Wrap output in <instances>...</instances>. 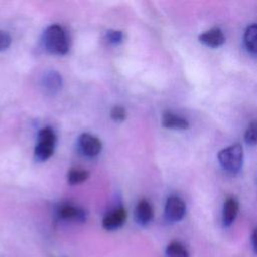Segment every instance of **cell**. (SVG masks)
Masks as SVG:
<instances>
[{"mask_svg": "<svg viewBox=\"0 0 257 257\" xmlns=\"http://www.w3.org/2000/svg\"><path fill=\"white\" fill-rule=\"evenodd\" d=\"M167 257H189V252L184 244L179 241L171 242L166 248Z\"/></svg>", "mask_w": 257, "mask_h": 257, "instance_id": "5bb4252c", "label": "cell"}, {"mask_svg": "<svg viewBox=\"0 0 257 257\" xmlns=\"http://www.w3.org/2000/svg\"><path fill=\"white\" fill-rule=\"evenodd\" d=\"M238 211H239L238 201L233 197L228 198L224 203L223 215H222V222L225 227H229L233 224V222L235 221L238 215Z\"/></svg>", "mask_w": 257, "mask_h": 257, "instance_id": "30bf717a", "label": "cell"}, {"mask_svg": "<svg viewBox=\"0 0 257 257\" xmlns=\"http://www.w3.org/2000/svg\"><path fill=\"white\" fill-rule=\"evenodd\" d=\"M221 167L230 174H237L243 165V148L240 144H233L218 153Z\"/></svg>", "mask_w": 257, "mask_h": 257, "instance_id": "7a4b0ae2", "label": "cell"}, {"mask_svg": "<svg viewBox=\"0 0 257 257\" xmlns=\"http://www.w3.org/2000/svg\"><path fill=\"white\" fill-rule=\"evenodd\" d=\"M11 44L10 35L3 30H0V52L6 50Z\"/></svg>", "mask_w": 257, "mask_h": 257, "instance_id": "d6986e66", "label": "cell"}, {"mask_svg": "<svg viewBox=\"0 0 257 257\" xmlns=\"http://www.w3.org/2000/svg\"><path fill=\"white\" fill-rule=\"evenodd\" d=\"M43 86L44 88L54 93L61 87V76L56 71H50L45 74L43 79Z\"/></svg>", "mask_w": 257, "mask_h": 257, "instance_id": "4fadbf2b", "label": "cell"}, {"mask_svg": "<svg viewBox=\"0 0 257 257\" xmlns=\"http://www.w3.org/2000/svg\"><path fill=\"white\" fill-rule=\"evenodd\" d=\"M45 49L52 54H65L68 51V40L64 29L58 24L48 26L43 33Z\"/></svg>", "mask_w": 257, "mask_h": 257, "instance_id": "6da1fadb", "label": "cell"}, {"mask_svg": "<svg viewBox=\"0 0 257 257\" xmlns=\"http://www.w3.org/2000/svg\"><path fill=\"white\" fill-rule=\"evenodd\" d=\"M162 124L168 128H179L186 130L189 127V121L178 114L171 111H166L162 115Z\"/></svg>", "mask_w": 257, "mask_h": 257, "instance_id": "8fae6325", "label": "cell"}, {"mask_svg": "<svg viewBox=\"0 0 257 257\" xmlns=\"http://www.w3.org/2000/svg\"><path fill=\"white\" fill-rule=\"evenodd\" d=\"M126 220V211L123 208H116L107 213L102 219V227L107 231L120 228Z\"/></svg>", "mask_w": 257, "mask_h": 257, "instance_id": "52a82bcc", "label": "cell"}, {"mask_svg": "<svg viewBox=\"0 0 257 257\" xmlns=\"http://www.w3.org/2000/svg\"><path fill=\"white\" fill-rule=\"evenodd\" d=\"M153 207L147 200H141L135 210L136 222L141 226H146L153 220Z\"/></svg>", "mask_w": 257, "mask_h": 257, "instance_id": "9c48e42d", "label": "cell"}, {"mask_svg": "<svg viewBox=\"0 0 257 257\" xmlns=\"http://www.w3.org/2000/svg\"><path fill=\"white\" fill-rule=\"evenodd\" d=\"M110 116L115 121H122L125 118V109L121 106H114L110 111Z\"/></svg>", "mask_w": 257, "mask_h": 257, "instance_id": "ac0fdd59", "label": "cell"}, {"mask_svg": "<svg viewBox=\"0 0 257 257\" xmlns=\"http://www.w3.org/2000/svg\"><path fill=\"white\" fill-rule=\"evenodd\" d=\"M56 143V135L54 131L49 127H43L38 133V141L34 149L35 158L38 161H46L49 159L54 151Z\"/></svg>", "mask_w": 257, "mask_h": 257, "instance_id": "3957f363", "label": "cell"}, {"mask_svg": "<svg viewBox=\"0 0 257 257\" xmlns=\"http://www.w3.org/2000/svg\"><path fill=\"white\" fill-rule=\"evenodd\" d=\"M200 42L209 47H219L225 42V35L219 27H213L199 36Z\"/></svg>", "mask_w": 257, "mask_h": 257, "instance_id": "ba28073f", "label": "cell"}, {"mask_svg": "<svg viewBox=\"0 0 257 257\" xmlns=\"http://www.w3.org/2000/svg\"><path fill=\"white\" fill-rule=\"evenodd\" d=\"M186 214V204L179 196H170L165 205V217L170 222L181 221Z\"/></svg>", "mask_w": 257, "mask_h": 257, "instance_id": "277c9868", "label": "cell"}, {"mask_svg": "<svg viewBox=\"0 0 257 257\" xmlns=\"http://www.w3.org/2000/svg\"><path fill=\"white\" fill-rule=\"evenodd\" d=\"M244 140L248 145H257V120L249 123L245 131Z\"/></svg>", "mask_w": 257, "mask_h": 257, "instance_id": "2e32d148", "label": "cell"}, {"mask_svg": "<svg viewBox=\"0 0 257 257\" xmlns=\"http://www.w3.org/2000/svg\"><path fill=\"white\" fill-rule=\"evenodd\" d=\"M105 37H106L108 42L113 43V44H117V43L122 41L123 34L119 30H108V31H106Z\"/></svg>", "mask_w": 257, "mask_h": 257, "instance_id": "e0dca14e", "label": "cell"}, {"mask_svg": "<svg viewBox=\"0 0 257 257\" xmlns=\"http://www.w3.org/2000/svg\"><path fill=\"white\" fill-rule=\"evenodd\" d=\"M251 240H252V246H253L254 252L257 254V228L253 231V233H252V237H251Z\"/></svg>", "mask_w": 257, "mask_h": 257, "instance_id": "ffe728a7", "label": "cell"}, {"mask_svg": "<svg viewBox=\"0 0 257 257\" xmlns=\"http://www.w3.org/2000/svg\"><path fill=\"white\" fill-rule=\"evenodd\" d=\"M78 147L83 155L94 157L101 151V142L90 134H82L78 138Z\"/></svg>", "mask_w": 257, "mask_h": 257, "instance_id": "8992f818", "label": "cell"}, {"mask_svg": "<svg viewBox=\"0 0 257 257\" xmlns=\"http://www.w3.org/2000/svg\"><path fill=\"white\" fill-rule=\"evenodd\" d=\"M56 214L60 220L64 221L82 223L86 220V212L83 209L69 204L61 205L57 209Z\"/></svg>", "mask_w": 257, "mask_h": 257, "instance_id": "5b68a950", "label": "cell"}, {"mask_svg": "<svg viewBox=\"0 0 257 257\" xmlns=\"http://www.w3.org/2000/svg\"><path fill=\"white\" fill-rule=\"evenodd\" d=\"M244 42L249 51L257 54V23L249 25L244 33Z\"/></svg>", "mask_w": 257, "mask_h": 257, "instance_id": "7c38bea8", "label": "cell"}, {"mask_svg": "<svg viewBox=\"0 0 257 257\" xmlns=\"http://www.w3.org/2000/svg\"><path fill=\"white\" fill-rule=\"evenodd\" d=\"M89 176V173L85 170H77V169H72L68 172L67 174V181L71 185L79 184L84 182Z\"/></svg>", "mask_w": 257, "mask_h": 257, "instance_id": "9a60e30c", "label": "cell"}]
</instances>
